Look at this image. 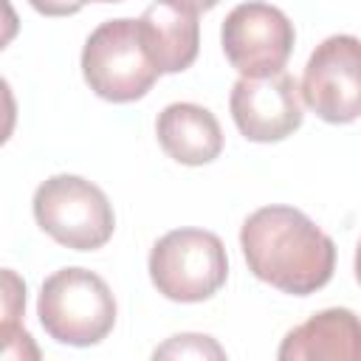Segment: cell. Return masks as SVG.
<instances>
[{"label":"cell","instance_id":"obj_1","mask_svg":"<svg viewBox=\"0 0 361 361\" xmlns=\"http://www.w3.org/2000/svg\"><path fill=\"white\" fill-rule=\"evenodd\" d=\"M248 271L282 293L307 296L324 288L336 271L333 240L293 206H262L240 228Z\"/></svg>","mask_w":361,"mask_h":361},{"label":"cell","instance_id":"obj_15","mask_svg":"<svg viewBox=\"0 0 361 361\" xmlns=\"http://www.w3.org/2000/svg\"><path fill=\"white\" fill-rule=\"evenodd\" d=\"M355 279H358V285H361V243L355 245Z\"/></svg>","mask_w":361,"mask_h":361},{"label":"cell","instance_id":"obj_7","mask_svg":"<svg viewBox=\"0 0 361 361\" xmlns=\"http://www.w3.org/2000/svg\"><path fill=\"white\" fill-rule=\"evenodd\" d=\"M299 93L322 121H355L361 116V39L333 34L319 42L305 65Z\"/></svg>","mask_w":361,"mask_h":361},{"label":"cell","instance_id":"obj_3","mask_svg":"<svg viewBox=\"0 0 361 361\" xmlns=\"http://www.w3.org/2000/svg\"><path fill=\"white\" fill-rule=\"evenodd\" d=\"M82 73L99 99L124 104L147 96L161 76L138 34V20L116 17L99 23L82 48Z\"/></svg>","mask_w":361,"mask_h":361},{"label":"cell","instance_id":"obj_12","mask_svg":"<svg viewBox=\"0 0 361 361\" xmlns=\"http://www.w3.org/2000/svg\"><path fill=\"white\" fill-rule=\"evenodd\" d=\"M152 361H228L217 338L206 333H178L161 341Z\"/></svg>","mask_w":361,"mask_h":361},{"label":"cell","instance_id":"obj_10","mask_svg":"<svg viewBox=\"0 0 361 361\" xmlns=\"http://www.w3.org/2000/svg\"><path fill=\"white\" fill-rule=\"evenodd\" d=\"M276 361H361V316L327 307L285 333Z\"/></svg>","mask_w":361,"mask_h":361},{"label":"cell","instance_id":"obj_9","mask_svg":"<svg viewBox=\"0 0 361 361\" xmlns=\"http://www.w3.org/2000/svg\"><path fill=\"white\" fill-rule=\"evenodd\" d=\"M200 3L164 0L144 8L138 34L158 73H180L197 59L200 48Z\"/></svg>","mask_w":361,"mask_h":361},{"label":"cell","instance_id":"obj_5","mask_svg":"<svg viewBox=\"0 0 361 361\" xmlns=\"http://www.w3.org/2000/svg\"><path fill=\"white\" fill-rule=\"evenodd\" d=\"M228 276L223 240L206 228L166 231L149 251V279L172 302L212 299Z\"/></svg>","mask_w":361,"mask_h":361},{"label":"cell","instance_id":"obj_4","mask_svg":"<svg viewBox=\"0 0 361 361\" xmlns=\"http://www.w3.org/2000/svg\"><path fill=\"white\" fill-rule=\"evenodd\" d=\"M31 206L37 226L73 251L102 248L116 228L107 195L79 175H51L37 186Z\"/></svg>","mask_w":361,"mask_h":361},{"label":"cell","instance_id":"obj_11","mask_svg":"<svg viewBox=\"0 0 361 361\" xmlns=\"http://www.w3.org/2000/svg\"><path fill=\"white\" fill-rule=\"evenodd\" d=\"M158 144L169 158L186 166L212 164L223 152V130L209 107L192 102L166 104L155 121Z\"/></svg>","mask_w":361,"mask_h":361},{"label":"cell","instance_id":"obj_14","mask_svg":"<svg viewBox=\"0 0 361 361\" xmlns=\"http://www.w3.org/2000/svg\"><path fill=\"white\" fill-rule=\"evenodd\" d=\"M3 361H42L34 336L23 327L3 333Z\"/></svg>","mask_w":361,"mask_h":361},{"label":"cell","instance_id":"obj_6","mask_svg":"<svg viewBox=\"0 0 361 361\" xmlns=\"http://www.w3.org/2000/svg\"><path fill=\"white\" fill-rule=\"evenodd\" d=\"M293 39L296 31L288 14L268 3L234 6L220 28L223 54L240 79H268L282 73Z\"/></svg>","mask_w":361,"mask_h":361},{"label":"cell","instance_id":"obj_13","mask_svg":"<svg viewBox=\"0 0 361 361\" xmlns=\"http://www.w3.org/2000/svg\"><path fill=\"white\" fill-rule=\"evenodd\" d=\"M23 307H25V282L11 268H6L3 271V327H0L3 333L20 327Z\"/></svg>","mask_w":361,"mask_h":361},{"label":"cell","instance_id":"obj_2","mask_svg":"<svg viewBox=\"0 0 361 361\" xmlns=\"http://www.w3.org/2000/svg\"><path fill=\"white\" fill-rule=\"evenodd\" d=\"M37 316L54 341L93 347L107 338L116 324V299L99 274L87 268H59L39 288Z\"/></svg>","mask_w":361,"mask_h":361},{"label":"cell","instance_id":"obj_8","mask_svg":"<svg viewBox=\"0 0 361 361\" xmlns=\"http://www.w3.org/2000/svg\"><path fill=\"white\" fill-rule=\"evenodd\" d=\"M228 110L237 130L257 144L288 138L302 127V93L290 73L268 79H237L228 96Z\"/></svg>","mask_w":361,"mask_h":361}]
</instances>
